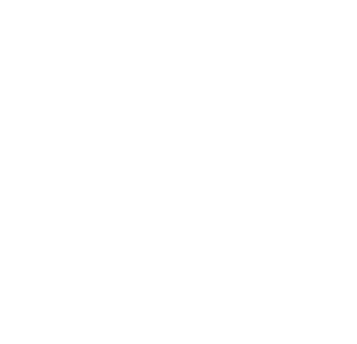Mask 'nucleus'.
I'll list each match as a JSON object with an SVG mask.
<instances>
[]
</instances>
